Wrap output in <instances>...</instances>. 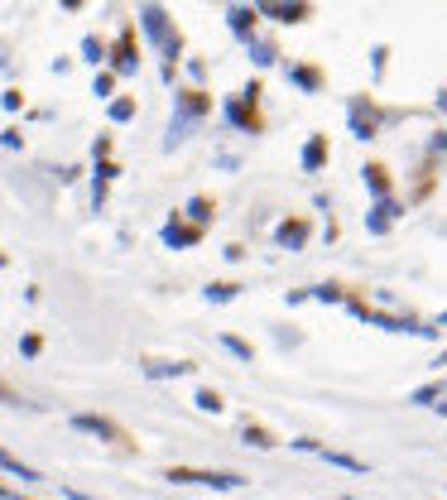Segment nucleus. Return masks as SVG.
<instances>
[{"label":"nucleus","mask_w":447,"mask_h":500,"mask_svg":"<svg viewBox=\"0 0 447 500\" xmlns=\"http://www.w3.org/2000/svg\"><path fill=\"white\" fill-rule=\"evenodd\" d=\"M140 24H144V34H149V44L164 53V77H173V58H178V34H173V24H169V15L159 10V5H144L140 10Z\"/></svg>","instance_id":"obj_1"},{"label":"nucleus","mask_w":447,"mask_h":500,"mask_svg":"<svg viewBox=\"0 0 447 500\" xmlns=\"http://www.w3.org/2000/svg\"><path fill=\"white\" fill-rule=\"evenodd\" d=\"M164 481H173V486H207V491H240L245 486V476H236V472H193V467H169Z\"/></svg>","instance_id":"obj_2"},{"label":"nucleus","mask_w":447,"mask_h":500,"mask_svg":"<svg viewBox=\"0 0 447 500\" xmlns=\"http://www.w3.org/2000/svg\"><path fill=\"white\" fill-rule=\"evenodd\" d=\"M198 115H207V97H202V92H183V97H178V111H173V125H169L164 149H173L178 140H188V130H193Z\"/></svg>","instance_id":"obj_3"},{"label":"nucleus","mask_w":447,"mask_h":500,"mask_svg":"<svg viewBox=\"0 0 447 500\" xmlns=\"http://www.w3.org/2000/svg\"><path fill=\"white\" fill-rule=\"evenodd\" d=\"M68 423H73L77 433H92V438H106V443H115V438H120V428H115L111 418H97V414H73Z\"/></svg>","instance_id":"obj_4"},{"label":"nucleus","mask_w":447,"mask_h":500,"mask_svg":"<svg viewBox=\"0 0 447 500\" xmlns=\"http://www.w3.org/2000/svg\"><path fill=\"white\" fill-rule=\"evenodd\" d=\"M255 10H260V15H279L284 24H298V19L308 15V0H260Z\"/></svg>","instance_id":"obj_5"},{"label":"nucleus","mask_w":447,"mask_h":500,"mask_svg":"<svg viewBox=\"0 0 447 500\" xmlns=\"http://www.w3.org/2000/svg\"><path fill=\"white\" fill-rule=\"evenodd\" d=\"M274 241H279L284 250H303V246H308V221H279V226H274Z\"/></svg>","instance_id":"obj_6"},{"label":"nucleus","mask_w":447,"mask_h":500,"mask_svg":"<svg viewBox=\"0 0 447 500\" xmlns=\"http://www.w3.org/2000/svg\"><path fill=\"white\" fill-rule=\"evenodd\" d=\"M394 216H399V202L390 198V193H385V198L375 202V212H370V216H365V226H370V231H375V236H385V231H390V221H394Z\"/></svg>","instance_id":"obj_7"},{"label":"nucleus","mask_w":447,"mask_h":500,"mask_svg":"<svg viewBox=\"0 0 447 500\" xmlns=\"http://www.w3.org/2000/svg\"><path fill=\"white\" fill-rule=\"evenodd\" d=\"M351 135H356V140H370V135H375V111H370L365 101H351Z\"/></svg>","instance_id":"obj_8"},{"label":"nucleus","mask_w":447,"mask_h":500,"mask_svg":"<svg viewBox=\"0 0 447 500\" xmlns=\"http://www.w3.org/2000/svg\"><path fill=\"white\" fill-rule=\"evenodd\" d=\"M193 241H202V221L198 226H178V221L164 226V246H193Z\"/></svg>","instance_id":"obj_9"},{"label":"nucleus","mask_w":447,"mask_h":500,"mask_svg":"<svg viewBox=\"0 0 447 500\" xmlns=\"http://www.w3.org/2000/svg\"><path fill=\"white\" fill-rule=\"evenodd\" d=\"M323 164H327V140H323V135H313V140L303 145V169H308V174H318Z\"/></svg>","instance_id":"obj_10"},{"label":"nucleus","mask_w":447,"mask_h":500,"mask_svg":"<svg viewBox=\"0 0 447 500\" xmlns=\"http://www.w3.org/2000/svg\"><path fill=\"white\" fill-rule=\"evenodd\" d=\"M231 34L250 39V34H255V10H245V5H231Z\"/></svg>","instance_id":"obj_11"},{"label":"nucleus","mask_w":447,"mask_h":500,"mask_svg":"<svg viewBox=\"0 0 447 500\" xmlns=\"http://www.w3.org/2000/svg\"><path fill=\"white\" fill-rule=\"evenodd\" d=\"M188 371H193L188 361H159V366H144L149 380H173V376H188Z\"/></svg>","instance_id":"obj_12"},{"label":"nucleus","mask_w":447,"mask_h":500,"mask_svg":"<svg viewBox=\"0 0 447 500\" xmlns=\"http://www.w3.org/2000/svg\"><path fill=\"white\" fill-rule=\"evenodd\" d=\"M115 73H135V44H130V29H125L120 44H115Z\"/></svg>","instance_id":"obj_13"},{"label":"nucleus","mask_w":447,"mask_h":500,"mask_svg":"<svg viewBox=\"0 0 447 500\" xmlns=\"http://www.w3.org/2000/svg\"><path fill=\"white\" fill-rule=\"evenodd\" d=\"M289 82L303 87V92H318V87H323V77H318L313 68H289Z\"/></svg>","instance_id":"obj_14"},{"label":"nucleus","mask_w":447,"mask_h":500,"mask_svg":"<svg viewBox=\"0 0 447 500\" xmlns=\"http://www.w3.org/2000/svg\"><path fill=\"white\" fill-rule=\"evenodd\" d=\"M250 58H255L260 68H269V63H274V44H269V39H255V34H250Z\"/></svg>","instance_id":"obj_15"},{"label":"nucleus","mask_w":447,"mask_h":500,"mask_svg":"<svg viewBox=\"0 0 447 500\" xmlns=\"http://www.w3.org/2000/svg\"><path fill=\"white\" fill-rule=\"evenodd\" d=\"M226 120H231V125H240V130H255V115H250L240 101H226Z\"/></svg>","instance_id":"obj_16"},{"label":"nucleus","mask_w":447,"mask_h":500,"mask_svg":"<svg viewBox=\"0 0 447 500\" xmlns=\"http://www.w3.org/2000/svg\"><path fill=\"white\" fill-rule=\"evenodd\" d=\"M443 395H447V385H424V390H414V395H409V404H428V409H433Z\"/></svg>","instance_id":"obj_17"},{"label":"nucleus","mask_w":447,"mask_h":500,"mask_svg":"<svg viewBox=\"0 0 447 500\" xmlns=\"http://www.w3.org/2000/svg\"><path fill=\"white\" fill-rule=\"evenodd\" d=\"M323 457H327L332 467H341V472H356V476H361V472H370L365 462H356V457H346V452H323Z\"/></svg>","instance_id":"obj_18"},{"label":"nucleus","mask_w":447,"mask_h":500,"mask_svg":"<svg viewBox=\"0 0 447 500\" xmlns=\"http://www.w3.org/2000/svg\"><path fill=\"white\" fill-rule=\"evenodd\" d=\"M361 174H365V188H370L375 198H385V193H390V183H385V174H380V169H361Z\"/></svg>","instance_id":"obj_19"},{"label":"nucleus","mask_w":447,"mask_h":500,"mask_svg":"<svg viewBox=\"0 0 447 500\" xmlns=\"http://www.w3.org/2000/svg\"><path fill=\"white\" fill-rule=\"evenodd\" d=\"M222 346L231 351V356H236V361H255V351H250V346H245L240 337H222Z\"/></svg>","instance_id":"obj_20"},{"label":"nucleus","mask_w":447,"mask_h":500,"mask_svg":"<svg viewBox=\"0 0 447 500\" xmlns=\"http://www.w3.org/2000/svg\"><path fill=\"white\" fill-rule=\"evenodd\" d=\"M188 216L207 226V221H212V202H207V198H193V202H188Z\"/></svg>","instance_id":"obj_21"},{"label":"nucleus","mask_w":447,"mask_h":500,"mask_svg":"<svg viewBox=\"0 0 447 500\" xmlns=\"http://www.w3.org/2000/svg\"><path fill=\"white\" fill-rule=\"evenodd\" d=\"M198 409H202V414H217V409H222V395H212V390H198Z\"/></svg>","instance_id":"obj_22"},{"label":"nucleus","mask_w":447,"mask_h":500,"mask_svg":"<svg viewBox=\"0 0 447 500\" xmlns=\"http://www.w3.org/2000/svg\"><path fill=\"white\" fill-rule=\"evenodd\" d=\"M245 443H250V447H274V438H269L265 428H255V423L245 428Z\"/></svg>","instance_id":"obj_23"},{"label":"nucleus","mask_w":447,"mask_h":500,"mask_svg":"<svg viewBox=\"0 0 447 500\" xmlns=\"http://www.w3.org/2000/svg\"><path fill=\"white\" fill-rule=\"evenodd\" d=\"M236 299V284H212L207 289V303H231Z\"/></svg>","instance_id":"obj_24"},{"label":"nucleus","mask_w":447,"mask_h":500,"mask_svg":"<svg viewBox=\"0 0 447 500\" xmlns=\"http://www.w3.org/2000/svg\"><path fill=\"white\" fill-rule=\"evenodd\" d=\"M5 472H10V476H19V481H39V472H29V467H19L15 457H5Z\"/></svg>","instance_id":"obj_25"},{"label":"nucleus","mask_w":447,"mask_h":500,"mask_svg":"<svg viewBox=\"0 0 447 500\" xmlns=\"http://www.w3.org/2000/svg\"><path fill=\"white\" fill-rule=\"evenodd\" d=\"M313 299H318V303H341V289H336V284H318V289H313Z\"/></svg>","instance_id":"obj_26"},{"label":"nucleus","mask_w":447,"mask_h":500,"mask_svg":"<svg viewBox=\"0 0 447 500\" xmlns=\"http://www.w3.org/2000/svg\"><path fill=\"white\" fill-rule=\"evenodd\" d=\"M111 87H115V77H111V73H97V82H92V92H97V97H111Z\"/></svg>","instance_id":"obj_27"},{"label":"nucleus","mask_w":447,"mask_h":500,"mask_svg":"<svg viewBox=\"0 0 447 500\" xmlns=\"http://www.w3.org/2000/svg\"><path fill=\"white\" fill-rule=\"evenodd\" d=\"M135 115V101H111V120H130Z\"/></svg>","instance_id":"obj_28"},{"label":"nucleus","mask_w":447,"mask_h":500,"mask_svg":"<svg viewBox=\"0 0 447 500\" xmlns=\"http://www.w3.org/2000/svg\"><path fill=\"white\" fill-rule=\"evenodd\" d=\"M82 53H87V63H102V44L97 39H82Z\"/></svg>","instance_id":"obj_29"},{"label":"nucleus","mask_w":447,"mask_h":500,"mask_svg":"<svg viewBox=\"0 0 447 500\" xmlns=\"http://www.w3.org/2000/svg\"><path fill=\"white\" fill-rule=\"evenodd\" d=\"M19 356H39V337H24V342H19Z\"/></svg>","instance_id":"obj_30"},{"label":"nucleus","mask_w":447,"mask_h":500,"mask_svg":"<svg viewBox=\"0 0 447 500\" xmlns=\"http://www.w3.org/2000/svg\"><path fill=\"white\" fill-rule=\"evenodd\" d=\"M433 149H447V135H438V140H433Z\"/></svg>","instance_id":"obj_31"},{"label":"nucleus","mask_w":447,"mask_h":500,"mask_svg":"<svg viewBox=\"0 0 447 500\" xmlns=\"http://www.w3.org/2000/svg\"><path fill=\"white\" fill-rule=\"evenodd\" d=\"M433 409H438V414H443V418H447V395H443V404H433Z\"/></svg>","instance_id":"obj_32"},{"label":"nucleus","mask_w":447,"mask_h":500,"mask_svg":"<svg viewBox=\"0 0 447 500\" xmlns=\"http://www.w3.org/2000/svg\"><path fill=\"white\" fill-rule=\"evenodd\" d=\"M63 5H68V10H77V5H82V0H63Z\"/></svg>","instance_id":"obj_33"},{"label":"nucleus","mask_w":447,"mask_h":500,"mask_svg":"<svg viewBox=\"0 0 447 500\" xmlns=\"http://www.w3.org/2000/svg\"><path fill=\"white\" fill-rule=\"evenodd\" d=\"M438 327H447V313H443V317H438Z\"/></svg>","instance_id":"obj_34"}]
</instances>
